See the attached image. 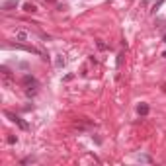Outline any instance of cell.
<instances>
[{
	"label": "cell",
	"instance_id": "1",
	"mask_svg": "<svg viewBox=\"0 0 166 166\" xmlns=\"http://www.w3.org/2000/svg\"><path fill=\"white\" fill-rule=\"evenodd\" d=\"M6 117H10V121H14V123L18 125L20 129H24V131H28V129H29V125L25 123V121H24L22 117H20V115H16V114H10V111H6Z\"/></svg>",
	"mask_w": 166,
	"mask_h": 166
},
{
	"label": "cell",
	"instance_id": "2",
	"mask_svg": "<svg viewBox=\"0 0 166 166\" xmlns=\"http://www.w3.org/2000/svg\"><path fill=\"white\" fill-rule=\"evenodd\" d=\"M18 0H4L2 4H0V8L2 10H12V8H18Z\"/></svg>",
	"mask_w": 166,
	"mask_h": 166
},
{
	"label": "cell",
	"instance_id": "3",
	"mask_svg": "<svg viewBox=\"0 0 166 166\" xmlns=\"http://www.w3.org/2000/svg\"><path fill=\"white\" fill-rule=\"evenodd\" d=\"M22 82H24L25 86H37V80H35L31 74H25L24 78H22Z\"/></svg>",
	"mask_w": 166,
	"mask_h": 166
},
{
	"label": "cell",
	"instance_id": "4",
	"mask_svg": "<svg viewBox=\"0 0 166 166\" xmlns=\"http://www.w3.org/2000/svg\"><path fill=\"white\" fill-rule=\"evenodd\" d=\"M137 111H139V115H143V117H145V115L149 114V106H147V104H141V106L137 108Z\"/></svg>",
	"mask_w": 166,
	"mask_h": 166
},
{
	"label": "cell",
	"instance_id": "5",
	"mask_svg": "<svg viewBox=\"0 0 166 166\" xmlns=\"http://www.w3.org/2000/svg\"><path fill=\"white\" fill-rule=\"evenodd\" d=\"M24 10H25V12H29V14H33V12H37V6L31 4V2H28V4H24Z\"/></svg>",
	"mask_w": 166,
	"mask_h": 166
},
{
	"label": "cell",
	"instance_id": "6",
	"mask_svg": "<svg viewBox=\"0 0 166 166\" xmlns=\"http://www.w3.org/2000/svg\"><path fill=\"white\" fill-rule=\"evenodd\" d=\"M137 160H139V162H147V164H152V158L149 157V154H139Z\"/></svg>",
	"mask_w": 166,
	"mask_h": 166
},
{
	"label": "cell",
	"instance_id": "7",
	"mask_svg": "<svg viewBox=\"0 0 166 166\" xmlns=\"http://www.w3.org/2000/svg\"><path fill=\"white\" fill-rule=\"evenodd\" d=\"M16 37H18V41H25V39H28V33H25V31H22V29H20V31L16 33Z\"/></svg>",
	"mask_w": 166,
	"mask_h": 166
},
{
	"label": "cell",
	"instance_id": "8",
	"mask_svg": "<svg viewBox=\"0 0 166 166\" xmlns=\"http://www.w3.org/2000/svg\"><path fill=\"white\" fill-rule=\"evenodd\" d=\"M0 71H2V76H4V78H12V72H10L8 66H2Z\"/></svg>",
	"mask_w": 166,
	"mask_h": 166
},
{
	"label": "cell",
	"instance_id": "9",
	"mask_svg": "<svg viewBox=\"0 0 166 166\" xmlns=\"http://www.w3.org/2000/svg\"><path fill=\"white\" fill-rule=\"evenodd\" d=\"M16 141H18V139H16V137H14V135H10V137H8V143H10V145H14V143H16Z\"/></svg>",
	"mask_w": 166,
	"mask_h": 166
},
{
	"label": "cell",
	"instance_id": "10",
	"mask_svg": "<svg viewBox=\"0 0 166 166\" xmlns=\"http://www.w3.org/2000/svg\"><path fill=\"white\" fill-rule=\"evenodd\" d=\"M55 63H57V66H63V65H65V61H63L61 57H57V61H55Z\"/></svg>",
	"mask_w": 166,
	"mask_h": 166
},
{
	"label": "cell",
	"instance_id": "11",
	"mask_svg": "<svg viewBox=\"0 0 166 166\" xmlns=\"http://www.w3.org/2000/svg\"><path fill=\"white\" fill-rule=\"evenodd\" d=\"M98 49H102V51H104V49H106V43H104V41H98Z\"/></svg>",
	"mask_w": 166,
	"mask_h": 166
},
{
	"label": "cell",
	"instance_id": "12",
	"mask_svg": "<svg viewBox=\"0 0 166 166\" xmlns=\"http://www.w3.org/2000/svg\"><path fill=\"white\" fill-rule=\"evenodd\" d=\"M162 90H164V92H166V82H164V84H162Z\"/></svg>",
	"mask_w": 166,
	"mask_h": 166
},
{
	"label": "cell",
	"instance_id": "13",
	"mask_svg": "<svg viewBox=\"0 0 166 166\" xmlns=\"http://www.w3.org/2000/svg\"><path fill=\"white\" fill-rule=\"evenodd\" d=\"M45 2H51V4H53V2H55V0H45Z\"/></svg>",
	"mask_w": 166,
	"mask_h": 166
},
{
	"label": "cell",
	"instance_id": "14",
	"mask_svg": "<svg viewBox=\"0 0 166 166\" xmlns=\"http://www.w3.org/2000/svg\"><path fill=\"white\" fill-rule=\"evenodd\" d=\"M164 43H166V35H164Z\"/></svg>",
	"mask_w": 166,
	"mask_h": 166
}]
</instances>
